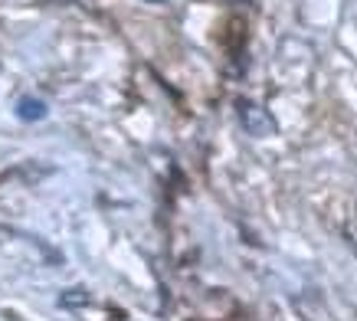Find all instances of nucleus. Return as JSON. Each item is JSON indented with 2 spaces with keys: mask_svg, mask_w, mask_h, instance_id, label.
Segmentation results:
<instances>
[{
  "mask_svg": "<svg viewBox=\"0 0 357 321\" xmlns=\"http://www.w3.org/2000/svg\"><path fill=\"white\" fill-rule=\"evenodd\" d=\"M236 115H239V125H243L246 135H252V138H269V135H275L272 115L262 105H256L252 98H236Z\"/></svg>",
  "mask_w": 357,
  "mask_h": 321,
  "instance_id": "f257e3e1",
  "label": "nucleus"
},
{
  "mask_svg": "<svg viewBox=\"0 0 357 321\" xmlns=\"http://www.w3.org/2000/svg\"><path fill=\"white\" fill-rule=\"evenodd\" d=\"M17 115H20L23 121H40V118H46V105L40 102V98H20Z\"/></svg>",
  "mask_w": 357,
  "mask_h": 321,
  "instance_id": "f03ea898",
  "label": "nucleus"
},
{
  "mask_svg": "<svg viewBox=\"0 0 357 321\" xmlns=\"http://www.w3.org/2000/svg\"><path fill=\"white\" fill-rule=\"evenodd\" d=\"M151 3H164V0H151Z\"/></svg>",
  "mask_w": 357,
  "mask_h": 321,
  "instance_id": "7ed1b4c3",
  "label": "nucleus"
}]
</instances>
